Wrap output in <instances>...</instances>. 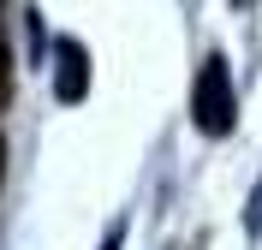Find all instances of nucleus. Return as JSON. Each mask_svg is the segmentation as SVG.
<instances>
[{
    "label": "nucleus",
    "mask_w": 262,
    "mask_h": 250,
    "mask_svg": "<svg viewBox=\"0 0 262 250\" xmlns=\"http://www.w3.org/2000/svg\"><path fill=\"white\" fill-rule=\"evenodd\" d=\"M191 113H196V131L203 137H227L232 125H238V89H232V66L221 60V54H209L203 72H196Z\"/></svg>",
    "instance_id": "nucleus-1"
},
{
    "label": "nucleus",
    "mask_w": 262,
    "mask_h": 250,
    "mask_svg": "<svg viewBox=\"0 0 262 250\" xmlns=\"http://www.w3.org/2000/svg\"><path fill=\"white\" fill-rule=\"evenodd\" d=\"M101 250H119V233H107V238H101Z\"/></svg>",
    "instance_id": "nucleus-4"
},
{
    "label": "nucleus",
    "mask_w": 262,
    "mask_h": 250,
    "mask_svg": "<svg viewBox=\"0 0 262 250\" xmlns=\"http://www.w3.org/2000/svg\"><path fill=\"white\" fill-rule=\"evenodd\" d=\"M12 101V48H6V30H0V107Z\"/></svg>",
    "instance_id": "nucleus-3"
},
{
    "label": "nucleus",
    "mask_w": 262,
    "mask_h": 250,
    "mask_svg": "<svg viewBox=\"0 0 262 250\" xmlns=\"http://www.w3.org/2000/svg\"><path fill=\"white\" fill-rule=\"evenodd\" d=\"M54 96L60 101H83L90 96V48L72 42V36L54 42Z\"/></svg>",
    "instance_id": "nucleus-2"
},
{
    "label": "nucleus",
    "mask_w": 262,
    "mask_h": 250,
    "mask_svg": "<svg viewBox=\"0 0 262 250\" xmlns=\"http://www.w3.org/2000/svg\"><path fill=\"white\" fill-rule=\"evenodd\" d=\"M0 179H6V143H0Z\"/></svg>",
    "instance_id": "nucleus-5"
},
{
    "label": "nucleus",
    "mask_w": 262,
    "mask_h": 250,
    "mask_svg": "<svg viewBox=\"0 0 262 250\" xmlns=\"http://www.w3.org/2000/svg\"><path fill=\"white\" fill-rule=\"evenodd\" d=\"M238 6H250V0H238Z\"/></svg>",
    "instance_id": "nucleus-6"
}]
</instances>
